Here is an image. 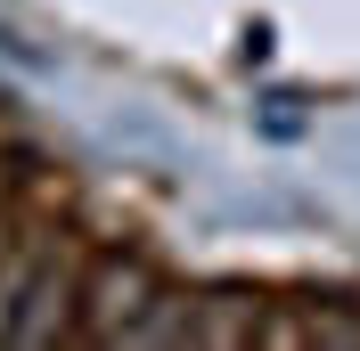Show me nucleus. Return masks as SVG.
Instances as JSON below:
<instances>
[{"instance_id": "423d86ee", "label": "nucleus", "mask_w": 360, "mask_h": 351, "mask_svg": "<svg viewBox=\"0 0 360 351\" xmlns=\"http://www.w3.org/2000/svg\"><path fill=\"white\" fill-rule=\"evenodd\" d=\"M303 335H311V343H360V310H319L311 303V319H303Z\"/></svg>"}, {"instance_id": "f257e3e1", "label": "nucleus", "mask_w": 360, "mask_h": 351, "mask_svg": "<svg viewBox=\"0 0 360 351\" xmlns=\"http://www.w3.org/2000/svg\"><path fill=\"white\" fill-rule=\"evenodd\" d=\"M156 262H139V253H90L82 262V303H74V335L82 343H123L131 319L156 303Z\"/></svg>"}, {"instance_id": "39448f33", "label": "nucleus", "mask_w": 360, "mask_h": 351, "mask_svg": "<svg viewBox=\"0 0 360 351\" xmlns=\"http://www.w3.org/2000/svg\"><path fill=\"white\" fill-rule=\"evenodd\" d=\"M33 270H41V237H8L0 245V343L17 327V303H25V286H33Z\"/></svg>"}, {"instance_id": "7ed1b4c3", "label": "nucleus", "mask_w": 360, "mask_h": 351, "mask_svg": "<svg viewBox=\"0 0 360 351\" xmlns=\"http://www.w3.org/2000/svg\"><path fill=\"white\" fill-rule=\"evenodd\" d=\"M262 335V303L238 294V286H213L197 294V343H254Z\"/></svg>"}, {"instance_id": "f03ea898", "label": "nucleus", "mask_w": 360, "mask_h": 351, "mask_svg": "<svg viewBox=\"0 0 360 351\" xmlns=\"http://www.w3.org/2000/svg\"><path fill=\"white\" fill-rule=\"evenodd\" d=\"M74 303H82V270H66V262L41 253V270H33V286H25V303H17L8 343L41 351V343H58V335H74Z\"/></svg>"}, {"instance_id": "20e7f679", "label": "nucleus", "mask_w": 360, "mask_h": 351, "mask_svg": "<svg viewBox=\"0 0 360 351\" xmlns=\"http://www.w3.org/2000/svg\"><path fill=\"white\" fill-rule=\"evenodd\" d=\"M131 351L148 343H197V294H180V286H156V303L131 319V335H123Z\"/></svg>"}]
</instances>
